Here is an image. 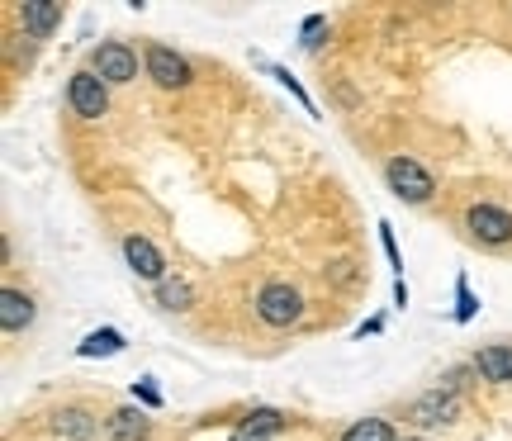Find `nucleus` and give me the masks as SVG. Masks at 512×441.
<instances>
[{"label":"nucleus","mask_w":512,"mask_h":441,"mask_svg":"<svg viewBox=\"0 0 512 441\" xmlns=\"http://www.w3.org/2000/svg\"><path fill=\"white\" fill-rule=\"evenodd\" d=\"M48 427H53L62 441H95L100 437V413L86 404H62V408H53Z\"/></svg>","instance_id":"nucleus-10"},{"label":"nucleus","mask_w":512,"mask_h":441,"mask_svg":"<svg viewBox=\"0 0 512 441\" xmlns=\"http://www.w3.org/2000/svg\"><path fill=\"white\" fill-rule=\"evenodd\" d=\"M337 441H403V437L389 418H356V423L342 427V437Z\"/></svg>","instance_id":"nucleus-17"},{"label":"nucleus","mask_w":512,"mask_h":441,"mask_svg":"<svg viewBox=\"0 0 512 441\" xmlns=\"http://www.w3.org/2000/svg\"><path fill=\"white\" fill-rule=\"evenodd\" d=\"M152 299H157V309L162 313H190L195 309V285H190L185 276H171L152 290Z\"/></svg>","instance_id":"nucleus-15"},{"label":"nucleus","mask_w":512,"mask_h":441,"mask_svg":"<svg viewBox=\"0 0 512 441\" xmlns=\"http://www.w3.org/2000/svg\"><path fill=\"white\" fill-rule=\"evenodd\" d=\"M105 86H128V81H138V53L119 43V38H105V43H95L91 48V62H86Z\"/></svg>","instance_id":"nucleus-7"},{"label":"nucleus","mask_w":512,"mask_h":441,"mask_svg":"<svg viewBox=\"0 0 512 441\" xmlns=\"http://www.w3.org/2000/svg\"><path fill=\"white\" fill-rule=\"evenodd\" d=\"M256 318L266 328H294L304 318V294L294 290L290 280H266L256 290Z\"/></svg>","instance_id":"nucleus-3"},{"label":"nucleus","mask_w":512,"mask_h":441,"mask_svg":"<svg viewBox=\"0 0 512 441\" xmlns=\"http://www.w3.org/2000/svg\"><path fill=\"white\" fill-rule=\"evenodd\" d=\"M394 309H408V280H394Z\"/></svg>","instance_id":"nucleus-27"},{"label":"nucleus","mask_w":512,"mask_h":441,"mask_svg":"<svg viewBox=\"0 0 512 441\" xmlns=\"http://www.w3.org/2000/svg\"><path fill=\"white\" fill-rule=\"evenodd\" d=\"M475 370L489 380V385H512V347L494 342V347L475 351Z\"/></svg>","instance_id":"nucleus-13"},{"label":"nucleus","mask_w":512,"mask_h":441,"mask_svg":"<svg viewBox=\"0 0 512 441\" xmlns=\"http://www.w3.org/2000/svg\"><path fill=\"white\" fill-rule=\"evenodd\" d=\"M475 313H479V299H475V290H470V276H456V313H451V318H456V323H470Z\"/></svg>","instance_id":"nucleus-21"},{"label":"nucleus","mask_w":512,"mask_h":441,"mask_svg":"<svg viewBox=\"0 0 512 441\" xmlns=\"http://www.w3.org/2000/svg\"><path fill=\"white\" fill-rule=\"evenodd\" d=\"M124 351H128V342H124V332L119 328H95L76 342V356H81V361H95V356H124Z\"/></svg>","instance_id":"nucleus-14"},{"label":"nucleus","mask_w":512,"mask_h":441,"mask_svg":"<svg viewBox=\"0 0 512 441\" xmlns=\"http://www.w3.org/2000/svg\"><path fill=\"white\" fill-rule=\"evenodd\" d=\"M238 427L242 432H252V437H280L285 427H290V413H280V408H247L238 418Z\"/></svg>","instance_id":"nucleus-16"},{"label":"nucleus","mask_w":512,"mask_h":441,"mask_svg":"<svg viewBox=\"0 0 512 441\" xmlns=\"http://www.w3.org/2000/svg\"><path fill=\"white\" fill-rule=\"evenodd\" d=\"M143 76L157 91H190L195 67H190V57L166 48V43H143Z\"/></svg>","instance_id":"nucleus-2"},{"label":"nucleus","mask_w":512,"mask_h":441,"mask_svg":"<svg viewBox=\"0 0 512 441\" xmlns=\"http://www.w3.org/2000/svg\"><path fill=\"white\" fill-rule=\"evenodd\" d=\"M105 437L110 441H147L152 437V418H147V408L138 404H124L105 413Z\"/></svg>","instance_id":"nucleus-11"},{"label":"nucleus","mask_w":512,"mask_h":441,"mask_svg":"<svg viewBox=\"0 0 512 441\" xmlns=\"http://www.w3.org/2000/svg\"><path fill=\"white\" fill-rule=\"evenodd\" d=\"M332 86H337V100H342V105H347V110H356V91H351L347 81H342V76H337V81H332Z\"/></svg>","instance_id":"nucleus-26"},{"label":"nucleus","mask_w":512,"mask_h":441,"mask_svg":"<svg viewBox=\"0 0 512 441\" xmlns=\"http://www.w3.org/2000/svg\"><path fill=\"white\" fill-rule=\"evenodd\" d=\"M403 441H427V437H403Z\"/></svg>","instance_id":"nucleus-29"},{"label":"nucleus","mask_w":512,"mask_h":441,"mask_svg":"<svg viewBox=\"0 0 512 441\" xmlns=\"http://www.w3.org/2000/svg\"><path fill=\"white\" fill-rule=\"evenodd\" d=\"M460 418H465V399L446 394V389H427V394L403 404V423H413V427H451Z\"/></svg>","instance_id":"nucleus-5"},{"label":"nucleus","mask_w":512,"mask_h":441,"mask_svg":"<svg viewBox=\"0 0 512 441\" xmlns=\"http://www.w3.org/2000/svg\"><path fill=\"white\" fill-rule=\"evenodd\" d=\"M384 185H389V195L403 204H432V195H437L432 171L422 162H413V157H403V152L384 162Z\"/></svg>","instance_id":"nucleus-1"},{"label":"nucleus","mask_w":512,"mask_h":441,"mask_svg":"<svg viewBox=\"0 0 512 441\" xmlns=\"http://www.w3.org/2000/svg\"><path fill=\"white\" fill-rule=\"evenodd\" d=\"M479 380H484V375H479L475 361H470V366H451V370H446V375L437 380V389H446V394H465V389H475Z\"/></svg>","instance_id":"nucleus-20"},{"label":"nucleus","mask_w":512,"mask_h":441,"mask_svg":"<svg viewBox=\"0 0 512 441\" xmlns=\"http://www.w3.org/2000/svg\"><path fill=\"white\" fill-rule=\"evenodd\" d=\"M380 247H384V257H389V266H394V276L403 280V252H399V242H394V228H389V223H380Z\"/></svg>","instance_id":"nucleus-24"},{"label":"nucleus","mask_w":512,"mask_h":441,"mask_svg":"<svg viewBox=\"0 0 512 441\" xmlns=\"http://www.w3.org/2000/svg\"><path fill=\"white\" fill-rule=\"evenodd\" d=\"M133 404L147 408V413H157V408L166 404V399H162V389H157V380H152V375H143V380H133Z\"/></svg>","instance_id":"nucleus-23"},{"label":"nucleus","mask_w":512,"mask_h":441,"mask_svg":"<svg viewBox=\"0 0 512 441\" xmlns=\"http://www.w3.org/2000/svg\"><path fill=\"white\" fill-rule=\"evenodd\" d=\"M124 261H128V271L138 280H147L152 290L162 285V280H171V266H166V257H162V247L152 238H143V233H128L124 238Z\"/></svg>","instance_id":"nucleus-8"},{"label":"nucleus","mask_w":512,"mask_h":441,"mask_svg":"<svg viewBox=\"0 0 512 441\" xmlns=\"http://www.w3.org/2000/svg\"><path fill=\"white\" fill-rule=\"evenodd\" d=\"M228 441H266V437H252V432H242V427H238V432H233Z\"/></svg>","instance_id":"nucleus-28"},{"label":"nucleus","mask_w":512,"mask_h":441,"mask_svg":"<svg viewBox=\"0 0 512 441\" xmlns=\"http://www.w3.org/2000/svg\"><path fill=\"white\" fill-rule=\"evenodd\" d=\"M252 62H256V67H261V72H271L275 81H280V86H285V91H290L294 100H299V105H304V110H309V114H318V105H313V95L304 91V81H299V76H294L290 67H285V62H271V57H261V53H256Z\"/></svg>","instance_id":"nucleus-18"},{"label":"nucleus","mask_w":512,"mask_h":441,"mask_svg":"<svg viewBox=\"0 0 512 441\" xmlns=\"http://www.w3.org/2000/svg\"><path fill=\"white\" fill-rule=\"evenodd\" d=\"M34 294H24L15 290V285H5L0 290V328L10 332V337H19V332H29L34 328Z\"/></svg>","instance_id":"nucleus-12"},{"label":"nucleus","mask_w":512,"mask_h":441,"mask_svg":"<svg viewBox=\"0 0 512 441\" xmlns=\"http://www.w3.org/2000/svg\"><path fill=\"white\" fill-rule=\"evenodd\" d=\"M15 15H19V29H24L29 43H48V38L62 29V15H67V10H62L57 0H19Z\"/></svg>","instance_id":"nucleus-9"},{"label":"nucleus","mask_w":512,"mask_h":441,"mask_svg":"<svg viewBox=\"0 0 512 441\" xmlns=\"http://www.w3.org/2000/svg\"><path fill=\"white\" fill-rule=\"evenodd\" d=\"M375 332H384V318H380V313H375V318H366V323H361V328H356V337H361V342H366V337H375Z\"/></svg>","instance_id":"nucleus-25"},{"label":"nucleus","mask_w":512,"mask_h":441,"mask_svg":"<svg viewBox=\"0 0 512 441\" xmlns=\"http://www.w3.org/2000/svg\"><path fill=\"white\" fill-rule=\"evenodd\" d=\"M465 238L489 247V252H503V247H512V214L503 204H470L465 209Z\"/></svg>","instance_id":"nucleus-4"},{"label":"nucleus","mask_w":512,"mask_h":441,"mask_svg":"<svg viewBox=\"0 0 512 441\" xmlns=\"http://www.w3.org/2000/svg\"><path fill=\"white\" fill-rule=\"evenodd\" d=\"M328 34H332L328 15H309L304 24H299V48H304V53H318V48L328 43Z\"/></svg>","instance_id":"nucleus-19"},{"label":"nucleus","mask_w":512,"mask_h":441,"mask_svg":"<svg viewBox=\"0 0 512 441\" xmlns=\"http://www.w3.org/2000/svg\"><path fill=\"white\" fill-rule=\"evenodd\" d=\"M67 110H72L76 119H86V124L105 119V114H110V86H105L91 67L72 72L67 76Z\"/></svg>","instance_id":"nucleus-6"},{"label":"nucleus","mask_w":512,"mask_h":441,"mask_svg":"<svg viewBox=\"0 0 512 441\" xmlns=\"http://www.w3.org/2000/svg\"><path fill=\"white\" fill-rule=\"evenodd\" d=\"M328 280L337 285V290H351V285L361 280V266H356L351 257H332L328 261Z\"/></svg>","instance_id":"nucleus-22"}]
</instances>
